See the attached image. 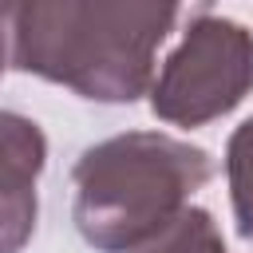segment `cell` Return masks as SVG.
I'll return each instance as SVG.
<instances>
[{"instance_id":"obj_6","label":"cell","mask_w":253,"mask_h":253,"mask_svg":"<svg viewBox=\"0 0 253 253\" xmlns=\"http://www.w3.org/2000/svg\"><path fill=\"white\" fill-rule=\"evenodd\" d=\"M225 182H229L237 233L253 241V115L241 126H233L225 142Z\"/></svg>"},{"instance_id":"obj_3","label":"cell","mask_w":253,"mask_h":253,"mask_svg":"<svg viewBox=\"0 0 253 253\" xmlns=\"http://www.w3.org/2000/svg\"><path fill=\"white\" fill-rule=\"evenodd\" d=\"M253 91V32L225 16L194 20L150 79V111L170 126H206Z\"/></svg>"},{"instance_id":"obj_5","label":"cell","mask_w":253,"mask_h":253,"mask_svg":"<svg viewBox=\"0 0 253 253\" xmlns=\"http://www.w3.org/2000/svg\"><path fill=\"white\" fill-rule=\"evenodd\" d=\"M134 253H229V249H225V237H221V225L213 221V213L202 206H186L174 221H166Z\"/></svg>"},{"instance_id":"obj_7","label":"cell","mask_w":253,"mask_h":253,"mask_svg":"<svg viewBox=\"0 0 253 253\" xmlns=\"http://www.w3.org/2000/svg\"><path fill=\"white\" fill-rule=\"evenodd\" d=\"M0 75H4V55H0Z\"/></svg>"},{"instance_id":"obj_1","label":"cell","mask_w":253,"mask_h":253,"mask_svg":"<svg viewBox=\"0 0 253 253\" xmlns=\"http://www.w3.org/2000/svg\"><path fill=\"white\" fill-rule=\"evenodd\" d=\"M213 0H0L4 67L71 87L91 103L150 91L158 47Z\"/></svg>"},{"instance_id":"obj_4","label":"cell","mask_w":253,"mask_h":253,"mask_svg":"<svg viewBox=\"0 0 253 253\" xmlns=\"http://www.w3.org/2000/svg\"><path fill=\"white\" fill-rule=\"evenodd\" d=\"M47 162V138L36 119L0 111V253H20L36 233V182Z\"/></svg>"},{"instance_id":"obj_2","label":"cell","mask_w":253,"mask_h":253,"mask_svg":"<svg viewBox=\"0 0 253 253\" xmlns=\"http://www.w3.org/2000/svg\"><path fill=\"white\" fill-rule=\"evenodd\" d=\"M213 178L206 146L162 130H123L71 166V221L95 253H134Z\"/></svg>"}]
</instances>
